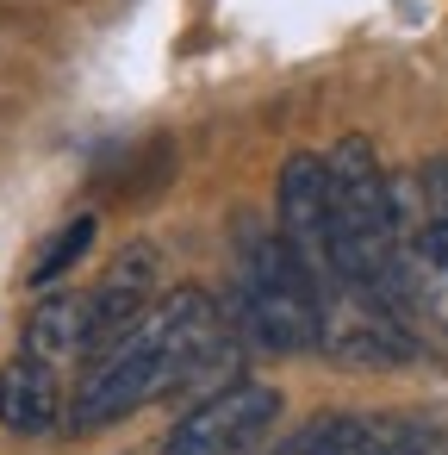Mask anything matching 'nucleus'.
Wrapping results in <instances>:
<instances>
[{
	"instance_id": "nucleus-5",
	"label": "nucleus",
	"mask_w": 448,
	"mask_h": 455,
	"mask_svg": "<svg viewBox=\"0 0 448 455\" xmlns=\"http://www.w3.org/2000/svg\"><path fill=\"white\" fill-rule=\"evenodd\" d=\"M274 219H280L274 231L293 243V256L318 275V287L330 299V287H336V212H330V169H324V156H311V150L287 156L280 194H274Z\"/></svg>"
},
{
	"instance_id": "nucleus-12",
	"label": "nucleus",
	"mask_w": 448,
	"mask_h": 455,
	"mask_svg": "<svg viewBox=\"0 0 448 455\" xmlns=\"http://www.w3.org/2000/svg\"><path fill=\"white\" fill-rule=\"evenodd\" d=\"M336 430H342V411H324V418H311L305 430H293L274 455H330V449H336Z\"/></svg>"
},
{
	"instance_id": "nucleus-3",
	"label": "nucleus",
	"mask_w": 448,
	"mask_h": 455,
	"mask_svg": "<svg viewBox=\"0 0 448 455\" xmlns=\"http://www.w3.org/2000/svg\"><path fill=\"white\" fill-rule=\"evenodd\" d=\"M237 306H243V331L262 349L293 355V349L324 343V287L293 256V243L280 231L243 225V237H237Z\"/></svg>"
},
{
	"instance_id": "nucleus-8",
	"label": "nucleus",
	"mask_w": 448,
	"mask_h": 455,
	"mask_svg": "<svg viewBox=\"0 0 448 455\" xmlns=\"http://www.w3.org/2000/svg\"><path fill=\"white\" fill-rule=\"evenodd\" d=\"M405 306H417L448 337V219L423 212L405 231Z\"/></svg>"
},
{
	"instance_id": "nucleus-10",
	"label": "nucleus",
	"mask_w": 448,
	"mask_h": 455,
	"mask_svg": "<svg viewBox=\"0 0 448 455\" xmlns=\"http://www.w3.org/2000/svg\"><path fill=\"white\" fill-rule=\"evenodd\" d=\"M330 455H436V430H417L405 418H349L342 411Z\"/></svg>"
},
{
	"instance_id": "nucleus-1",
	"label": "nucleus",
	"mask_w": 448,
	"mask_h": 455,
	"mask_svg": "<svg viewBox=\"0 0 448 455\" xmlns=\"http://www.w3.org/2000/svg\"><path fill=\"white\" fill-rule=\"evenodd\" d=\"M218 368H231V331H224L218 306L200 287H175L138 318V331L125 343H113L88 368V380L69 405V424L106 430L119 418H131L138 405H150L200 374H218Z\"/></svg>"
},
{
	"instance_id": "nucleus-9",
	"label": "nucleus",
	"mask_w": 448,
	"mask_h": 455,
	"mask_svg": "<svg viewBox=\"0 0 448 455\" xmlns=\"http://www.w3.org/2000/svg\"><path fill=\"white\" fill-rule=\"evenodd\" d=\"M26 355L38 362H63V355H88V293H57L32 312L26 324Z\"/></svg>"
},
{
	"instance_id": "nucleus-2",
	"label": "nucleus",
	"mask_w": 448,
	"mask_h": 455,
	"mask_svg": "<svg viewBox=\"0 0 448 455\" xmlns=\"http://www.w3.org/2000/svg\"><path fill=\"white\" fill-rule=\"evenodd\" d=\"M330 212H336V287L349 299H373L405 318V219L398 194L361 132H349L330 156Z\"/></svg>"
},
{
	"instance_id": "nucleus-4",
	"label": "nucleus",
	"mask_w": 448,
	"mask_h": 455,
	"mask_svg": "<svg viewBox=\"0 0 448 455\" xmlns=\"http://www.w3.org/2000/svg\"><path fill=\"white\" fill-rule=\"evenodd\" d=\"M274 418H280V393L268 380H224L169 430L162 455H249Z\"/></svg>"
},
{
	"instance_id": "nucleus-6",
	"label": "nucleus",
	"mask_w": 448,
	"mask_h": 455,
	"mask_svg": "<svg viewBox=\"0 0 448 455\" xmlns=\"http://www.w3.org/2000/svg\"><path fill=\"white\" fill-rule=\"evenodd\" d=\"M150 306H156V250L131 243L125 256H113L106 281L88 293V355L100 362L113 343H125Z\"/></svg>"
},
{
	"instance_id": "nucleus-7",
	"label": "nucleus",
	"mask_w": 448,
	"mask_h": 455,
	"mask_svg": "<svg viewBox=\"0 0 448 455\" xmlns=\"http://www.w3.org/2000/svg\"><path fill=\"white\" fill-rule=\"evenodd\" d=\"M69 418L63 405V380L51 362L38 355H13L7 368H0V424L20 430V436H44Z\"/></svg>"
},
{
	"instance_id": "nucleus-11",
	"label": "nucleus",
	"mask_w": 448,
	"mask_h": 455,
	"mask_svg": "<svg viewBox=\"0 0 448 455\" xmlns=\"http://www.w3.org/2000/svg\"><path fill=\"white\" fill-rule=\"evenodd\" d=\"M88 243H94V219L82 212V219H69V225H63V231H57V237H51V243L32 256L26 281H32V287H57V281H63V275H69V268L88 256Z\"/></svg>"
}]
</instances>
